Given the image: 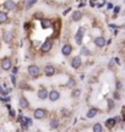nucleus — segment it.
I'll use <instances>...</instances> for the list:
<instances>
[{
	"instance_id": "1",
	"label": "nucleus",
	"mask_w": 125,
	"mask_h": 132,
	"mask_svg": "<svg viewBox=\"0 0 125 132\" xmlns=\"http://www.w3.org/2000/svg\"><path fill=\"white\" fill-rule=\"evenodd\" d=\"M27 71H28V75L31 76V77H33V78H36V77L39 76V67L37 65H29Z\"/></svg>"
},
{
	"instance_id": "2",
	"label": "nucleus",
	"mask_w": 125,
	"mask_h": 132,
	"mask_svg": "<svg viewBox=\"0 0 125 132\" xmlns=\"http://www.w3.org/2000/svg\"><path fill=\"white\" fill-rule=\"evenodd\" d=\"M45 115H47V111H45L44 109H42V108L36 109V110H34V114H33V116L36 119H38V120L44 119V118H45Z\"/></svg>"
},
{
	"instance_id": "3",
	"label": "nucleus",
	"mask_w": 125,
	"mask_h": 132,
	"mask_svg": "<svg viewBox=\"0 0 125 132\" xmlns=\"http://www.w3.org/2000/svg\"><path fill=\"white\" fill-rule=\"evenodd\" d=\"M83 34H85V28H83V27H80L76 33V36H75V39H76L77 44H82V37H83Z\"/></svg>"
},
{
	"instance_id": "4",
	"label": "nucleus",
	"mask_w": 125,
	"mask_h": 132,
	"mask_svg": "<svg viewBox=\"0 0 125 132\" xmlns=\"http://www.w3.org/2000/svg\"><path fill=\"white\" fill-rule=\"evenodd\" d=\"M48 98L52 100V102H57L59 98H60V93H59L58 90H55V89H53V90H50L48 93Z\"/></svg>"
},
{
	"instance_id": "5",
	"label": "nucleus",
	"mask_w": 125,
	"mask_h": 132,
	"mask_svg": "<svg viewBox=\"0 0 125 132\" xmlns=\"http://www.w3.org/2000/svg\"><path fill=\"white\" fill-rule=\"evenodd\" d=\"M55 73V67L52 65H47L44 67V75L45 76H53Z\"/></svg>"
},
{
	"instance_id": "6",
	"label": "nucleus",
	"mask_w": 125,
	"mask_h": 132,
	"mask_svg": "<svg viewBox=\"0 0 125 132\" xmlns=\"http://www.w3.org/2000/svg\"><path fill=\"white\" fill-rule=\"evenodd\" d=\"M11 66H12V64H11V60H10V59H4V60L1 61V67H3V70L9 71L10 69H11Z\"/></svg>"
},
{
	"instance_id": "7",
	"label": "nucleus",
	"mask_w": 125,
	"mask_h": 132,
	"mask_svg": "<svg viewBox=\"0 0 125 132\" xmlns=\"http://www.w3.org/2000/svg\"><path fill=\"white\" fill-rule=\"evenodd\" d=\"M81 64H82V61H81V57L80 56H75L71 60V66L74 69H79V67L81 66Z\"/></svg>"
},
{
	"instance_id": "8",
	"label": "nucleus",
	"mask_w": 125,
	"mask_h": 132,
	"mask_svg": "<svg viewBox=\"0 0 125 132\" xmlns=\"http://www.w3.org/2000/svg\"><path fill=\"white\" fill-rule=\"evenodd\" d=\"M50 49H52V42H50V40L44 42L43 44H42V47H41V50H42V53H47V52H49Z\"/></svg>"
},
{
	"instance_id": "9",
	"label": "nucleus",
	"mask_w": 125,
	"mask_h": 132,
	"mask_svg": "<svg viewBox=\"0 0 125 132\" xmlns=\"http://www.w3.org/2000/svg\"><path fill=\"white\" fill-rule=\"evenodd\" d=\"M72 52V48L70 44H65L64 47L61 48V53H62V55H65V56H67V55H70Z\"/></svg>"
},
{
	"instance_id": "10",
	"label": "nucleus",
	"mask_w": 125,
	"mask_h": 132,
	"mask_svg": "<svg viewBox=\"0 0 125 132\" xmlns=\"http://www.w3.org/2000/svg\"><path fill=\"white\" fill-rule=\"evenodd\" d=\"M95 44H96L98 48H103L107 43H106V39L103 37H97L96 39H95Z\"/></svg>"
},
{
	"instance_id": "11",
	"label": "nucleus",
	"mask_w": 125,
	"mask_h": 132,
	"mask_svg": "<svg viewBox=\"0 0 125 132\" xmlns=\"http://www.w3.org/2000/svg\"><path fill=\"white\" fill-rule=\"evenodd\" d=\"M4 7L7 11H10V10H14L16 7V4H15V1H12V0H7V1L4 3Z\"/></svg>"
},
{
	"instance_id": "12",
	"label": "nucleus",
	"mask_w": 125,
	"mask_h": 132,
	"mask_svg": "<svg viewBox=\"0 0 125 132\" xmlns=\"http://www.w3.org/2000/svg\"><path fill=\"white\" fill-rule=\"evenodd\" d=\"M19 105H20V108H22V109L28 108V106H29V103H28V100H27V98L21 97V98H20V102H19Z\"/></svg>"
},
{
	"instance_id": "13",
	"label": "nucleus",
	"mask_w": 125,
	"mask_h": 132,
	"mask_svg": "<svg viewBox=\"0 0 125 132\" xmlns=\"http://www.w3.org/2000/svg\"><path fill=\"white\" fill-rule=\"evenodd\" d=\"M37 95H38L39 99H47V97H48V90L45 89V88H41V89L37 92Z\"/></svg>"
},
{
	"instance_id": "14",
	"label": "nucleus",
	"mask_w": 125,
	"mask_h": 132,
	"mask_svg": "<svg viewBox=\"0 0 125 132\" xmlns=\"http://www.w3.org/2000/svg\"><path fill=\"white\" fill-rule=\"evenodd\" d=\"M3 39H4L5 43H10L12 40V34L10 32H4L3 33Z\"/></svg>"
},
{
	"instance_id": "15",
	"label": "nucleus",
	"mask_w": 125,
	"mask_h": 132,
	"mask_svg": "<svg viewBox=\"0 0 125 132\" xmlns=\"http://www.w3.org/2000/svg\"><path fill=\"white\" fill-rule=\"evenodd\" d=\"M97 113H98V110H97L96 108H92V109H90V110L87 111L86 116H87L88 119H92V118H95V116H96Z\"/></svg>"
},
{
	"instance_id": "16",
	"label": "nucleus",
	"mask_w": 125,
	"mask_h": 132,
	"mask_svg": "<svg viewBox=\"0 0 125 132\" xmlns=\"http://www.w3.org/2000/svg\"><path fill=\"white\" fill-rule=\"evenodd\" d=\"M49 126H50V128H53V130H57V128L59 127V120H57V119H52L50 122H49Z\"/></svg>"
},
{
	"instance_id": "17",
	"label": "nucleus",
	"mask_w": 125,
	"mask_h": 132,
	"mask_svg": "<svg viewBox=\"0 0 125 132\" xmlns=\"http://www.w3.org/2000/svg\"><path fill=\"white\" fill-rule=\"evenodd\" d=\"M81 19H82L81 11H75V12L72 14V20H74V21H80Z\"/></svg>"
},
{
	"instance_id": "18",
	"label": "nucleus",
	"mask_w": 125,
	"mask_h": 132,
	"mask_svg": "<svg viewBox=\"0 0 125 132\" xmlns=\"http://www.w3.org/2000/svg\"><path fill=\"white\" fill-rule=\"evenodd\" d=\"M115 123L116 122H115V120H114V118H111V119H108V120L106 121V126L107 127H109V128H112Z\"/></svg>"
},
{
	"instance_id": "19",
	"label": "nucleus",
	"mask_w": 125,
	"mask_h": 132,
	"mask_svg": "<svg viewBox=\"0 0 125 132\" xmlns=\"http://www.w3.org/2000/svg\"><path fill=\"white\" fill-rule=\"evenodd\" d=\"M7 21V14L4 11H0V23H4Z\"/></svg>"
},
{
	"instance_id": "20",
	"label": "nucleus",
	"mask_w": 125,
	"mask_h": 132,
	"mask_svg": "<svg viewBox=\"0 0 125 132\" xmlns=\"http://www.w3.org/2000/svg\"><path fill=\"white\" fill-rule=\"evenodd\" d=\"M11 92V88H4L3 86H0V93L3 95H7Z\"/></svg>"
},
{
	"instance_id": "21",
	"label": "nucleus",
	"mask_w": 125,
	"mask_h": 132,
	"mask_svg": "<svg viewBox=\"0 0 125 132\" xmlns=\"http://www.w3.org/2000/svg\"><path fill=\"white\" fill-rule=\"evenodd\" d=\"M75 85H76V81L74 80V78H70V80H69V82L66 83V87H67V88H74V87H75Z\"/></svg>"
},
{
	"instance_id": "22",
	"label": "nucleus",
	"mask_w": 125,
	"mask_h": 132,
	"mask_svg": "<svg viewBox=\"0 0 125 132\" xmlns=\"http://www.w3.org/2000/svg\"><path fill=\"white\" fill-rule=\"evenodd\" d=\"M92 130H93V132H102V125L101 123H95Z\"/></svg>"
},
{
	"instance_id": "23",
	"label": "nucleus",
	"mask_w": 125,
	"mask_h": 132,
	"mask_svg": "<svg viewBox=\"0 0 125 132\" xmlns=\"http://www.w3.org/2000/svg\"><path fill=\"white\" fill-rule=\"evenodd\" d=\"M114 106H115V102L112 99H108V110H112Z\"/></svg>"
},
{
	"instance_id": "24",
	"label": "nucleus",
	"mask_w": 125,
	"mask_h": 132,
	"mask_svg": "<svg viewBox=\"0 0 125 132\" xmlns=\"http://www.w3.org/2000/svg\"><path fill=\"white\" fill-rule=\"evenodd\" d=\"M36 3H37V0H29L28 3L26 4V9H27V10L31 9V7H32V6H33V5L36 4Z\"/></svg>"
},
{
	"instance_id": "25",
	"label": "nucleus",
	"mask_w": 125,
	"mask_h": 132,
	"mask_svg": "<svg viewBox=\"0 0 125 132\" xmlns=\"http://www.w3.org/2000/svg\"><path fill=\"white\" fill-rule=\"evenodd\" d=\"M42 26L45 28V27H50L52 24H50V21H49V20H43V21H42Z\"/></svg>"
},
{
	"instance_id": "26",
	"label": "nucleus",
	"mask_w": 125,
	"mask_h": 132,
	"mask_svg": "<svg viewBox=\"0 0 125 132\" xmlns=\"http://www.w3.org/2000/svg\"><path fill=\"white\" fill-rule=\"evenodd\" d=\"M80 94H81V90H80V89H74V90H72V93H71V95L74 97V98L79 97Z\"/></svg>"
},
{
	"instance_id": "27",
	"label": "nucleus",
	"mask_w": 125,
	"mask_h": 132,
	"mask_svg": "<svg viewBox=\"0 0 125 132\" xmlns=\"http://www.w3.org/2000/svg\"><path fill=\"white\" fill-rule=\"evenodd\" d=\"M81 54H82V55H85V56H87V55H90V50H88L87 48L83 47L81 49Z\"/></svg>"
},
{
	"instance_id": "28",
	"label": "nucleus",
	"mask_w": 125,
	"mask_h": 132,
	"mask_svg": "<svg viewBox=\"0 0 125 132\" xmlns=\"http://www.w3.org/2000/svg\"><path fill=\"white\" fill-rule=\"evenodd\" d=\"M10 78H11V82H12V85L16 86V83H17V82H16V78H15V76L11 75V77H10Z\"/></svg>"
},
{
	"instance_id": "29",
	"label": "nucleus",
	"mask_w": 125,
	"mask_h": 132,
	"mask_svg": "<svg viewBox=\"0 0 125 132\" xmlns=\"http://www.w3.org/2000/svg\"><path fill=\"white\" fill-rule=\"evenodd\" d=\"M17 72H19V67H17V66H16V67H14V69H12V75H16V73H17Z\"/></svg>"
},
{
	"instance_id": "30",
	"label": "nucleus",
	"mask_w": 125,
	"mask_h": 132,
	"mask_svg": "<svg viewBox=\"0 0 125 132\" xmlns=\"http://www.w3.org/2000/svg\"><path fill=\"white\" fill-rule=\"evenodd\" d=\"M120 88H121V82L118 81V82H116V89H120Z\"/></svg>"
},
{
	"instance_id": "31",
	"label": "nucleus",
	"mask_w": 125,
	"mask_h": 132,
	"mask_svg": "<svg viewBox=\"0 0 125 132\" xmlns=\"http://www.w3.org/2000/svg\"><path fill=\"white\" fill-rule=\"evenodd\" d=\"M114 98L115 99H120V94L118 92H114Z\"/></svg>"
},
{
	"instance_id": "32",
	"label": "nucleus",
	"mask_w": 125,
	"mask_h": 132,
	"mask_svg": "<svg viewBox=\"0 0 125 132\" xmlns=\"http://www.w3.org/2000/svg\"><path fill=\"white\" fill-rule=\"evenodd\" d=\"M34 17H36V19H41V17H42V14H36Z\"/></svg>"
},
{
	"instance_id": "33",
	"label": "nucleus",
	"mask_w": 125,
	"mask_h": 132,
	"mask_svg": "<svg viewBox=\"0 0 125 132\" xmlns=\"http://www.w3.org/2000/svg\"><path fill=\"white\" fill-rule=\"evenodd\" d=\"M119 10H120V7H119V6H116L115 9H114V12H115V14H118V12H119Z\"/></svg>"
},
{
	"instance_id": "34",
	"label": "nucleus",
	"mask_w": 125,
	"mask_h": 132,
	"mask_svg": "<svg viewBox=\"0 0 125 132\" xmlns=\"http://www.w3.org/2000/svg\"><path fill=\"white\" fill-rule=\"evenodd\" d=\"M10 115H11V116H15V113H14V110H10Z\"/></svg>"
}]
</instances>
